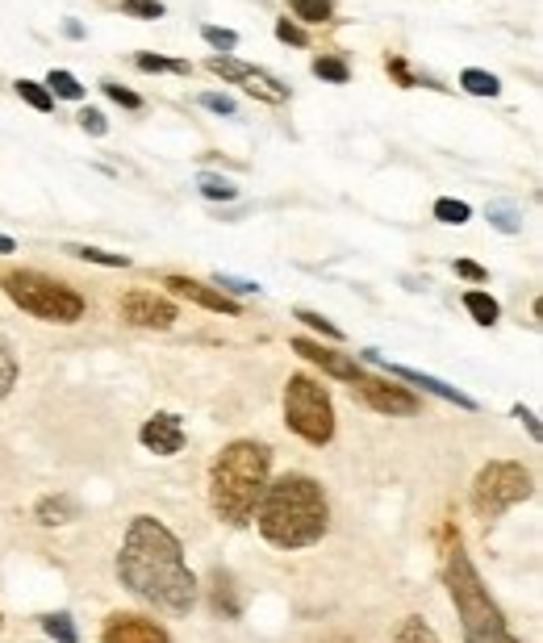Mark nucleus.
<instances>
[{
  "label": "nucleus",
  "mask_w": 543,
  "mask_h": 643,
  "mask_svg": "<svg viewBox=\"0 0 543 643\" xmlns=\"http://www.w3.org/2000/svg\"><path fill=\"white\" fill-rule=\"evenodd\" d=\"M42 627H46V635H51L55 643H76V639H80V635H76V623H72V614H46Z\"/></svg>",
  "instance_id": "cd10ccee"
},
{
  "label": "nucleus",
  "mask_w": 543,
  "mask_h": 643,
  "mask_svg": "<svg viewBox=\"0 0 543 643\" xmlns=\"http://www.w3.org/2000/svg\"><path fill=\"white\" fill-rule=\"evenodd\" d=\"M364 360L385 364L376 351H364ZM385 368H389V376H393V380H406V385H418V389H427V393H435V397H443V401H456V406H464V410H477V401H472L468 393H460V389H452V385H443V380H435V376H427V372L397 368V364H385Z\"/></svg>",
  "instance_id": "2eb2a0df"
},
{
  "label": "nucleus",
  "mask_w": 543,
  "mask_h": 643,
  "mask_svg": "<svg viewBox=\"0 0 543 643\" xmlns=\"http://www.w3.org/2000/svg\"><path fill=\"white\" fill-rule=\"evenodd\" d=\"M5 293L17 309L42 318V322H55V326H72L84 318V297L76 289H67L63 280L55 276H42V272H9L5 276Z\"/></svg>",
  "instance_id": "39448f33"
},
{
  "label": "nucleus",
  "mask_w": 543,
  "mask_h": 643,
  "mask_svg": "<svg viewBox=\"0 0 543 643\" xmlns=\"http://www.w3.org/2000/svg\"><path fill=\"white\" fill-rule=\"evenodd\" d=\"M117 581L168 614H188L197 606V577L184 564V547L151 514H138L130 522L122 552H117Z\"/></svg>",
  "instance_id": "f257e3e1"
},
{
  "label": "nucleus",
  "mask_w": 543,
  "mask_h": 643,
  "mask_svg": "<svg viewBox=\"0 0 543 643\" xmlns=\"http://www.w3.org/2000/svg\"><path fill=\"white\" fill-rule=\"evenodd\" d=\"M209 602H214V610L222 618H239L243 614V602H239V589H234V577L222 573V568H214L209 573Z\"/></svg>",
  "instance_id": "dca6fc26"
},
{
  "label": "nucleus",
  "mask_w": 543,
  "mask_h": 643,
  "mask_svg": "<svg viewBox=\"0 0 543 643\" xmlns=\"http://www.w3.org/2000/svg\"><path fill=\"white\" fill-rule=\"evenodd\" d=\"M297 322H305V326H310V330H322V335L326 339H343V330L335 326V322H330V318H322V314H314V309H297Z\"/></svg>",
  "instance_id": "473e14b6"
},
{
  "label": "nucleus",
  "mask_w": 543,
  "mask_h": 643,
  "mask_svg": "<svg viewBox=\"0 0 543 643\" xmlns=\"http://www.w3.org/2000/svg\"><path fill=\"white\" fill-rule=\"evenodd\" d=\"M80 126H84V134H92V138H101V134L109 130V122H105L101 109H80Z\"/></svg>",
  "instance_id": "58836bf2"
},
{
  "label": "nucleus",
  "mask_w": 543,
  "mask_h": 643,
  "mask_svg": "<svg viewBox=\"0 0 543 643\" xmlns=\"http://www.w3.org/2000/svg\"><path fill=\"white\" fill-rule=\"evenodd\" d=\"M34 518L42 522V527H63V522H76L80 518V502L67 493H55V497H42V502L34 506Z\"/></svg>",
  "instance_id": "f3484780"
},
{
  "label": "nucleus",
  "mask_w": 543,
  "mask_h": 643,
  "mask_svg": "<svg viewBox=\"0 0 543 643\" xmlns=\"http://www.w3.org/2000/svg\"><path fill=\"white\" fill-rule=\"evenodd\" d=\"M272 472V447L255 443V439H234L222 447V456L214 460V472H209V502H214V514L230 527H247L255 518L259 493L268 485Z\"/></svg>",
  "instance_id": "7ed1b4c3"
},
{
  "label": "nucleus",
  "mask_w": 543,
  "mask_h": 643,
  "mask_svg": "<svg viewBox=\"0 0 543 643\" xmlns=\"http://www.w3.org/2000/svg\"><path fill=\"white\" fill-rule=\"evenodd\" d=\"M293 351L297 355H305L310 364H318L326 376H335V380H356V376H364L360 372V364H356V355H343V351H335V347H322V343H314V339H293Z\"/></svg>",
  "instance_id": "ddd939ff"
},
{
  "label": "nucleus",
  "mask_w": 543,
  "mask_h": 643,
  "mask_svg": "<svg viewBox=\"0 0 543 643\" xmlns=\"http://www.w3.org/2000/svg\"><path fill=\"white\" fill-rule=\"evenodd\" d=\"M285 422L289 431L314 447H326L335 439V406H330V393L318 385L314 376H289L285 385Z\"/></svg>",
  "instance_id": "423d86ee"
},
{
  "label": "nucleus",
  "mask_w": 543,
  "mask_h": 643,
  "mask_svg": "<svg viewBox=\"0 0 543 643\" xmlns=\"http://www.w3.org/2000/svg\"><path fill=\"white\" fill-rule=\"evenodd\" d=\"M452 268H456L460 280H472V284H485V280H489V272H485L481 264H472V259H456Z\"/></svg>",
  "instance_id": "ea45409f"
},
{
  "label": "nucleus",
  "mask_w": 543,
  "mask_h": 643,
  "mask_svg": "<svg viewBox=\"0 0 543 643\" xmlns=\"http://www.w3.org/2000/svg\"><path fill=\"white\" fill-rule=\"evenodd\" d=\"M138 439H143L147 451H155V456H176V451L184 447V422L168 410H159L143 422V431H138Z\"/></svg>",
  "instance_id": "f8f14e48"
},
{
  "label": "nucleus",
  "mask_w": 543,
  "mask_h": 643,
  "mask_svg": "<svg viewBox=\"0 0 543 643\" xmlns=\"http://www.w3.org/2000/svg\"><path fill=\"white\" fill-rule=\"evenodd\" d=\"M122 13L155 21V17H163V0H122Z\"/></svg>",
  "instance_id": "f704fd0d"
},
{
  "label": "nucleus",
  "mask_w": 543,
  "mask_h": 643,
  "mask_svg": "<svg viewBox=\"0 0 543 643\" xmlns=\"http://www.w3.org/2000/svg\"><path fill=\"white\" fill-rule=\"evenodd\" d=\"M276 38H280V42H289V46H305V42H310V34H305V30L297 26V21H289V17H280V21H276Z\"/></svg>",
  "instance_id": "e433bc0d"
},
{
  "label": "nucleus",
  "mask_w": 543,
  "mask_h": 643,
  "mask_svg": "<svg viewBox=\"0 0 543 643\" xmlns=\"http://www.w3.org/2000/svg\"><path fill=\"white\" fill-rule=\"evenodd\" d=\"M351 393H360L364 406H372L376 414H389V418H414L422 406L410 389H401L393 376H356L351 380Z\"/></svg>",
  "instance_id": "1a4fd4ad"
},
{
  "label": "nucleus",
  "mask_w": 543,
  "mask_h": 643,
  "mask_svg": "<svg viewBox=\"0 0 543 643\" xmlns=\"http://www.w3.org/2000/svg\"><path fill=\"white\" fill-rule=\"evenodd\" d=\"M214 289H222L226 297H230V293H239V297H243V293H259V284H255V280H239V276L218 272V276H214Z\"/></svg>",
  "instance_id": "c9c22d12"
},
{
  "label": "nucleus",
  "mask_w": 543,
  "mask_h": 643,
  "mask_svg": "<svg viewBox=\"0 0 543 643\" xmlns=\"http://www.w3.org/2000/svg\"><path fill=\"white\" fill-rule=\"evenodd\" d=\"M201 105H205V109H214V113H226V117H234V101L226 97V92H205V97H201Z\"/></svg>",
  "instance_id": "a19ab883"
},
{
  "label": "nucleus",
  "mask_w": 543,
  "mask_h": 643,
  "mask_svg": "<svg viewBox=\"0 0 543 643\" xmlns=\"http://www.w3.org/2000/svg\"><path fill=\"white\" fill-rule=\"evenodd\" d=\"M531 493H535V481H531V472L523 464L489 460L477 472V481H472V510H477V518L493 522V518H502L510 506L527 502Z\"/></svg>",
  "instance_id": "0eeeda50"
},
{
  "label": "nucleus",
  "mask_w": 543,
  "mask_h": 643,
  "mask_svg": "<svg viewBox=\"0 0 543 643\" xmlns=\"http://www.w3.org/2000/svg\"><path fill=\"white\" fill-rule=\"evenodd\" d=\"M134 63L143 67V71H176V76H188V71H193V67H188L184 59H168V55H151V51H143V55H138Z\"/></svg>",
  "instance_id": "c756f323"
},
{
  "label": "nucleus",
  "mask_w": 543,
  "mask_h": 643,
  "mask_svg": "<svg viewBox=\"0 0 543 643\" xmlns=\"http://www.w3.org/2000/svg\"><path fill=\"white\" fill-rule=\"evenodd\" d=\"M101 643H172V635L143 614H109L101 627Z\"/></svg>",
  "instance_id": "9b49d317"
},
{
  "label": "nucleus",
  "mask_w": 543,
  "mask_h": 643,
  "mask_svg": "<svg viewBox=\"0 0 543 643\" xmlns=\"http://www.w3.org/2000/svg\"><path fill=\"white\" fill-rule=\"evenodd\" d=\"M293 13H297V21L322 26V21H330V13H335V5H330V0H293Z\"/></svg>",
  "instance_id": "bb28decb"
},
{
  "label": "nucleus",
  "mask_w": 543,
  "mask_h": 643,
  "mask_svg": "<svg viewBox=\"0 0 543 643\" xmlns=\"http://www.w3.org/2000/svg\"><path fill=\"white\" fill-rule=\"evenodd\" d=\"M13 251H17V243H13L9 234H0V255H13Z\"/></svg>",
  "instance_id": "37998d69"
},
{
  "label": "nucleus",
  "mask_w": 543,
  "mask_h": 643,
  "mask_svg": "<svg viewBox=\"0 0 543 643\" xmlns=\"http://www.w3.org/2000/svg\"><path fill=\"white\" fill-rule=\"evenodd\" d=\"M460 88L472 92V97H498V92H502L498 76H489V71H481V67L460 71Z\"/></svg>",
  "instance_id": "412c9836"
},
{
  "label": "nucleus",
  "mask_w": 543,
  "mask_h": 643,
  "mask_svg": "<svg viewBox=\"0 0 543 643\" xmlns=\"http://www.w3.org/2000/svg\"><path fill=\"white\" fill-rule=\"evenodd\" d=\"M464 309L472 314V322H477V326H493V322L502 318L498 301H493L489 293H481V289H468V293H464Z\"/></svg>",
  "instance_id": "6ab92c4d"
},
{
  "label": "nucleus",
  "mask_w": 543,
  "mask_h": 643,
  "mask_svg": "<svg viewBox=\"0 0 543 643\" xmlns=\"http://www.w3.org/2000/svg\"><path fill=\"white\" fill-rule=\"evenodd\" d=\"M0 627H5V618H0Z\"/></svg>",
  "instance_id": "c03bdc74"
},
{
  "label": "nucleus",
  "mask_w": 543,
  "mask_h": 643,
  "mask_svg": "<svg viewBox=\"0 0 543 643\" xmlns=\"http://www.w3.org/2000/svg\"><path fill=\"white\" fill-rule=\"evenodd\" d=\"M489 222L498 226L502 234H518V230H523V218H518L510 205H489Z\"/></svg>",
  "instance_id": "2f4dec72"
},
{
  "label": "nucleus",
  "mask_w": 543,
  "mask_h": 643,
  "mask_svg": "<svg viewBox=\"0 0 543 643\" xmlns=\"http://www.w3.org/2000/svg\"><path fill=\"white\" fill-rule=\"evenodd\" d=\"M314 76H318V80H330V84H347V80H351V67H347V59H339V55H318V59H314Z\"/></svg>",
  "instance_id": "b1692460"
},
{
  "label": "nucleus",
  "mask_w": 543,
  "mask_h": 643,
  "mask_svg": "<svg viewBox=\"0 0 543 643\" xmlns=\"http://www.w3.org/2000/svg\"><path fill=\"white\" fill-rule=\"evenodd\" d=\"M205 67L214 71V76H222V80H234V84H239V88L247 92V97L264 101V105H285V101H289V84H285V80H276L272 71H264V67L239 63L234 55H209V59H205Z\"/></svg>",
  "instance_id": "6e6552de"
},
{
  "label": "nucleus",
  "mask_w": 543,
  "mask_h": 643,
  "mask_svg": "<svg viewBox=\"0 0 543 643\" xmlns=\"http://www.w3.org/2000/svg\"><path fill=\"white\" fill-rule=\"evenodd\" d=\"M514 418H523V422H527V431H531V439H539V422H535V414H531V410L514 406Z\"/></svg>",
  "instance_id": "79ce46f5"
},
{
  "label": "nucleus",
  "mask_w": 543,
  "mask_h": 643,
  "mask_svg": "<svg viewBox=\"0 0 543 643\" xmlns=\"http://www.w3.org/2000/svg\"><path fill=\"white\" fill-rule=\"evenodd\" d=\"M197 188H201L205 201H234V197H239V188H234L226 176H214V172H201V176H197Z\"/></svg>",
  "instance_id": "4be33fe9"
},
{
  "label": "nucleus",
  "mask_w": 543,
  "mask_h": 643,
  "mask_svg": "<svg viewBox=\"0 0 543 643\" xmlns=\"http://www.w3.org/2000/svg\"><path fill=\"white\" fill-rule=\"evenodd\" d=\"M13 385H17V355L5 339H0V401L13 393Z\"/></svg>",
  "instance_id": "c85d7f7f"
},
{
  "label": "nucleus",
  "mask_w": 543,
  "mask_h": 643,
  "mask_svg": "<svg viewBox=\"0 0 543 643\" xmlns=\"http://www.w3.org/2000/svg\"><path fill=\"white\" fill-rule=\"evenodd\" d=\"M385 71H389V76H393L401 88H414V84H418L414 71L406 67V59H401V55H389V59H385Z\"/></svg>",
  "instance_id": "4c0bfd02"
},
{
  "label": "nucleus",
  "mask_w": 543,
  "mask_h": 643,
  "mask_svg": "<svg viewBox=\"0 0 543 643\" xmlns=\"http://www.w3.org/2000/svg\"><path fill=\"white\" fill-rule=\"evenodd\" d=\"M122 318L130 326H143V330H168L176 322V305L151 289H130L122 297Z\"/></svg>",
  "instance_id": "9d476101"
},
{
  "label": "nucleus",
  "mask_w": 543,
  "mask_h": 643,
  "mask_svg": "<svg viewBox=\"0 0 543 643\" xmlns=\"http://www.w3.org/2000/svg\"><path fill=\"white\" fill-rule=\"evenodd\" d=\"M63 255L84 259V264H101V268H130V255H113V251L84 247V243H67V247H63Z\"/></svg>",
  "instance_id": "a211bd4d"
},
{
  "label": "nucleus",
  "mask_w": 543,
  "mask_h": 643,
  "mask_svg": "<svg viewBox=\"0 0 543 643\" xmlns=\"http://www.w3.org/2000/svg\"><path fill=\"white\" fill-rule=\"evenodd\" d=\"M389 643H439V635L422 623L418 614H410V618H401L397 623V631L389 635Z\"/></svg>",
  "instance_id": "aec40b11"
},
{
  "label": "nucleus",
  "mask_w": 543,
  "mask_h": 643,
  "mask_svg": "<svg viewBox=\"0 0 543 643\" xmlns=\"http://www.w3.org/2000/svg\"><path fill=\"white\" fill-rule=\"evenodd\" d=\"M201 38L214 46L218 55H230L234 46H239V34H234V30H222V26H201Z\"/></svg>",
  "instance_id": "7c9ffc66"
},
{
  "label": "nucleus",
  "mask_w": 543,
  "mask_h": 643,
  "mask_svg": "<svg viewBox=\"0 0 543 643\" xmlns=\"http://www.w3.org/2000/svg\"><path fill=\"white\" fill-rule=\"evenodd\" d=\"M13 88H17V97L26 101L30 109H38V113H46V109L55 105V97H51V92H46V84H38V80H17Z\"/></svg>",
  "instance_id": "393cba45"
},
{
  "label": "nucleus",
  "mask_w": 543,
  "mask_h": 643,
  "mask_svg": "<svg viewBox=\"0 0 543 643\" xmlns=\"http://www.w3.org/2000/svg\"><path fill=\"white\" fill-rule=\"evenodd\" d=\"M163 284H168L176 297L193 301V305H201V309H214V314H230V318L239 314V301L226 297L222 289H209V284H201V280H193V276H168Z\"/></svg>",
  "instance_id": "4468645a"
},
{
  "label": "nucleus",
  "mask_w": 543,
  "mask_h": 643,
  "mask_svg": "<svg viewBox=\"0 0 543 643\" xmlns=\"http://www.w3.org/2000/svg\"><path fill=\"white\" fill-rule=\"evenodd\" d=\"M46 92H51V97H63V101H80L84 84L72 76V71H51V76H46Z\"/></svg>",
  "instance_id": "5701e85b"
},
{
  "label": "nucleus",
  "mask_w": 543,
  "mask_h": 643,
  "mask_svg": "<svg viewBox=\"0 0 543 643\" xmlns=\"http://www.w3.org/2000/svg\"><path fill=\"white\" fill-rule=\"evenodd\" d=\"M326 493L314 476L305 472H285L276 481L264 485L255 506V527L272 547L280 552H297V547H310L326 535Z\"/></svg>",
  "instance_id": "f03ea898"
},
{
  "label": "nucleus",
  "mask_w": 543,
  "mask_h": 643,
  "mask_svg": "<svg viewBox=\"0 0 543 643\" xmlns=\"http://www.w3.org/2000/svg\"><path fill=\"white\" fill-rule=\"evenodd\" d=\"M443 577H447V589H452V602H456V614H460L464 643H523V639L510 635L498 602L489 598V589L481 585L460 535L452 539V531H443Z\"/></svg>",
  "instance_id": "20e7f679"
},
{
  "label": "nucleus",
  "mask_w": 543,
  "mask_h": 643,
  "mask_svg": "<svg viewBox=\"0 0 543 643\" xmlns=\"http://www.w3.org/2000/svg\"><path fill=\"white\" fill-rule=\"evenodd\" d=\"M101 88H105V97H109L113 105H122V109H143V97H138V92H130V88H122V84H113V80H105Z\"/></svg>",
  "instance_id": "72a5a7b5"
},
{
  "label": "nucleus",
  "mask_w": 543,
  "mask_h": 643,
  "mask_svg": "<svg viewBox=\"0 0 543 643\" xmlns=\"http://www.w3.org/2000/svg\"><path fill=\"white\" fill-rule=\"evenodd\" d=\"M435 218H439L443 226H464V222L472 218V209H468L464 201H456V197H439V201H435Z\"/></svg>",
  "instance_id": "a878e982"
}]
</instances>
